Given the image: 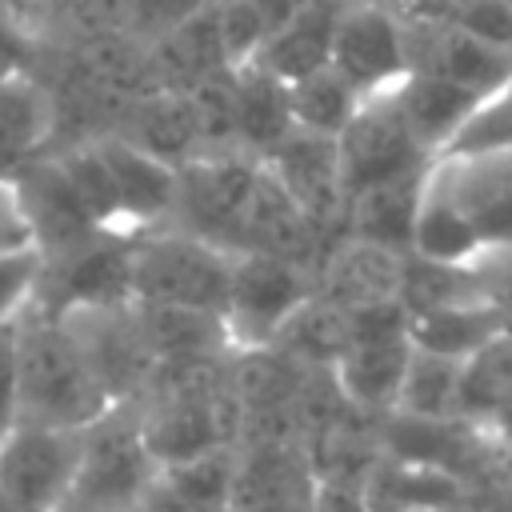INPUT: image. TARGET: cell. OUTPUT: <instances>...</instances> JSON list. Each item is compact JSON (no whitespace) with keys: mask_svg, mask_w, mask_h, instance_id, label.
Returning <instances> with one entry per match:
<instances>
[{"mask_svg":"<svg viewBox=\"0 0 512 512\" xmlns=\"http://www.w3.org/2000/svg\"><path fill=\"white\" fill-rule=\"evenodd\" d=\"M264 180V160L244 148H212L176 168V212L172 224L240 252V228Z\"/></svg>","mask_w":512,"mask_h":512,"instance_id":"5","label":"cell"},{"mask_svg":"<svg viewBox=\"0 0 512 512\" xmlns=\"http://www.w3.org/2000/svg\"><path fill=\"white\" fill-rule=\"evenodd\" d=\"M316 292L312 272L272 252H232L224 324L232 348H264L280 324Z\"/></svg>","mask_w":512,"mask_h":512,"instance_id":"6","label":"cell"},{"mask_svg":"<svg viewBox=\"0 0 512 512\" xmlns=\"http://www.w3.org/2000/svg\"><path fill=\"white\" fill-rule=\"evenodd\" d=\"M396 108L404 116V124L412 128L416 144L436 160L444 152V144L456 136V128L464 124V116L472 112V104L480 100L476 92L436 76V72H420L412 68V76L392 92Z\"/></svg>","mask_w":512,"mask_h":512,"instance_id":"25","label":"cell"},{"mask_svg":"<svg viewBox=\"0 0 512 512\" xmlns=\"http://www.w3.org/2000/svg\"><path fill=\"white\" fill-rule=\"evenodd\" d=\"M512 152V76L484 92L440 156H492Z\"/></svg>","mask_w":512,"mask_h":512,"instance_id":"33","label":"cell"},{"mask_svg":"<svg viewBox=\"0 0 512 512\" xmlns=\"http://www.w3.org/2000/svg\"><path fill=\"white\" fill-rule=\"evenodd\" d=\"M460 376H464V360L412 348L400 400L392 412L420 416V420H460Z\"/></svg>","mask_w":512,"mask_h":512,"instance_id":"32","label":"cell"},{"mask_svg":"<svg viewBox=\"0 0 512 512\" xmlns=\"http://www.w3.org/2000/svg\"><path fill=\"white\" fill-rule=\"evenodd\" d=\"M336 152H340V180L348 196L396 176L424 172L432 164V156L416 144L412 128L404 124L392 92L372 96L356 108L348 128L336 136Z\"/></svg>","mask_w":512,"mask_h":512,"instance_id":"9","label":"cell"},{"mask_svg":"<svg viewBox=\"0 0 512 512\" xmlns=\"http://www.w3.org/2000/svg\"><path fill=\"white\" fill-rule=\"evenodd\" d=\"M472 268H476V276H480V284H484V296L500 308L504 328H508V336H512V244L488 248Z\"/></svg>","mask_w":512,"mask_h":512,"instance_id":"39","label":"cell"},{"mask_svg":"<svg viewBox=\"0 0 512 512\" xmlns=\"http://www.w3.org/2000/svg\"><path fill=\"white\" fill-rule=\"evenodd\" d=\"M136 424L156 468H176V464L236 448L240 400L228 384V368L216 380L136 400Z\"/></svg>","mask_w":512,"mask_h":512,"instance_id":"3","label":"cell"},{"mask_svg":"<svg viewBox=\"0 0 512 512\" xmlns=\"http://www.w3.org/2000/svg\"><path fill=\"white\" fill-rule=\"evenodd\" d=\"M288 84L256 64H236V148L264 156L292 132Z\"/></svg>","mask_w":512,"mask_h":512,"instance_id":"28","label":"cell"},{"mask_svg":"<svg viewBox=\"0 0 512 512\" xmlns=\"http://www.w3.org/2000/svg\"><path fill=\"white\" fill-rule=\"evenodd\" d=\"M404 28H408L412 68L420 72H436L476 96L492 92L512 76V48L504 44H492L464 28H428V24H404Z\"/></svg>","mask_w":512,"mask_h":512,"instance_id":"16","label":"cell"},{"mask_svg":"<svg viewBox=\"0 0 512 512\" xmlns=\"http://www.w3.org/2000/svg\"><path fill=\"white\" fill-rule=\"evenodd\" d=\"M60 316L72 328L80 352L88 356V364L100 376V384L108 388V396L116 404H136V396L148 380V368H152V352L140 336L132 304L68 308Z\"/></svg>","mask_w":512,"mask_h":512,"instance_id":"11","label":"cell"},{"mask_svg":"<svg viewBox=\"0 0 512 512\" xmlns=\"http://www.w3.org/2000/svg\"><path fill=\"white\" fill-rule=\"evenodd\" d=\"M360 104H364V96L332 64L288 84L292 124L304 128V132H316V136H332L336 140L348 128V120L356 116Z\"/></svg>","mask_w":512,"mask_h":512,"instance_id":"30","label":"cell"},{"mask_svg":"<svg viewBox=\"0 0 512 512\" xmlns=\"http://www.w3.org/2000/svg\"><path fill=\"white\" fill-rule=\"evenodd\" d=\"M140 336L152 360H188V356H228L232 336L220 312L212 308H184V304H136Z\"/></svg>","mask_w":512,"mask_h":512,"instance_id":"23","label":"cell"},{"mask_svg":"<svg viewBox=\"0 0 512 512\" xmlns=\"http://www.w3.org/2000/svg\"><path fill=\"white\" fill-rule=\"evenodd\" d=\"M428 180L472 220L488 248L512 244V152L492 156H436Z\"/></svg>","mask_w":512,"mask_h":512,"instance_id":"12","label":"cell"},{"mask_svg":"<svg viewBox=\"0 0 512 512\" xmlns=\"http://www.w3.org/2000/svg\"><path fill=\"white\" fill-rule=\"evenodd\" d=\"M120 136H128L132 144L168 160L172 168H180L184 160L204 152V132H200L196 104H192L188 92H176V88L152 92L140 104H132L124 124H120Z\"/></svg>","mask_w":512,"mask_h":512,"instance_id":"24","label":"cell"},{"mask_svg":"<svg viewBox=\"0 0 512 512\" xmlns=\"http://www.w3.org/2000/svg\"><path fill=\"white\" fill-rule=\"evenodd\" d=\"M116 400L92 372L60 312L32 308L20 316V420L48 428H88Z\"/></svg>","mask_w":512,"mask_h":512,"instance_id":"1","label":"cell"},{"mask_svg":"<svg viewBox=\"0 0 512 512\" xmlns=\"http://www.w3.org/2000/svg\"><path fill=\"white\" fill-rule=\"evenodd\" d=\"M132 300L136 304H184L224 316L232 252L200 240L176 224L136 232L128 244Z\"/></svg>","mask_w":512,"mask_h":512,"instance_id":"4","label":"cell"},{"mask_svg":"<svg viewBox=\"0 0 512 512\" xmlns=\"http://www.w3.org/2000/svg\"><path fill=\"white\" fill-rule=\"evenodd\" d=\"M424 172L396 176L384 184H372L356 196H348L344 208V236L392 248V252H412V232H416V212L424 196Z\"/></svg>","mask_w":512,"mask_h":512,"instance_id":"22","label":"cell"},{"mask_svg":"<svg viewBox=\"0 0 512 512\" xmlns=\"http://www.w3.org/2000/svg\"><path fill=\"white\" fill-rule=\"evenodd\" d=\"M412 360L408 332L388 336H352L348 352L332 364V376L352 408L368 416H388L400 400V384Z\"/></svg>","mask_w":512,"mask_h":512,"instance_id":"18","label":"cell"},{"mask_svg":"<svg viewBox=\"0 0 512 512\" xmlns=\"http://www.w3.org/2000/svg\"><path fill=\"white\" fill-rule=\"evenodd\" d=\"M40 68V36L24 0H0V80Z\"/></svg>","mask_w":512,"mask_h":512,"instance_id":"35","label":"cell"},{"mask_svg":"<svg viewBox=\"0 0 512 512\" xmlns=\"http://www.w3.org/2000/svg\"><path fill=\"white\" fill-rule=\"evenodd\" d=\"M132 512H152V508H148V500H144V504H140V508H132Z\"/></svg>","mask_w":512,"mask_h":512,"instance_id":"42","label":"cell"},{"mask_svg":"<svg viewBox=\"0 0 512 512\" xmlns=\"http://www.w3.org/2000/svg\"><path fill=\"white\" fill-rule=\"evenodd\" d=\"M20 424V320L0 324V440Z\"/></svg>","mask_w":512,"mask_h":512,"instance_id":"37","label":"cell"},{"mask_svg":"<svg viewBox=\"0 0 512 512\" xmlns=\"http://www.w3.org/2000/svg\"><path fill=\"white\" fill-rule=\"evenodd\" d=\"M412 252L444 264H476L484 256V240L472 228V220L424 176V196L416 212V232H412Z\"/></svg>","mask_w":512,"mask_h":512,"instance_id":"29","label":"cell"},{"mask_svg":"<svg viewBox=\"0 0 512 512\" xmlns=\"http://www.w3.org/2000/svg\"><path fill=\"white\" fill-rule=\"evenodd\" d=\"M16 192H20V204H24V216L32 224V240L44 256H56V252H68L92 236H100L104 228L84 212V204L76 200V192L68 188L60 164L52 160V152L20 164L16 172H8Z\"/></svg>","mask_w":512,"mask_h":512,"instance_id":"13","label":"cell"},{"mask_svg":"<svg viewBox=\"0 0 512 512\" xmlns=\"http://www.w3.org/2000/svg\"><path fill=\"white\" fill-rule=\"evenodd\" d=\"M212 0H128V32L140 40H156L168 28L184 24Z\"/></svg>","mask_w":512,"mask_h":512,"instance_id":"38","label":"cell"},{"mask_svg":"<svg viewBox=\"0 0 512 512\" xmlns=\"http://www.w3.org/2000/svg\"><path fill=\"white\" fill-rule=\"evenodd\" d=\"M464 300H488L472 264H444V260H428V256L404 252L400 304H404L408 316L412 312L448 308V304H464Z\"/></svg>","mask_w":512,"mask_h":512,"instance_id":"31","label":"cell"},{"mask_svg":"<svg viewBox=\"0 0 512 512\" xmlns=\"http://www.w3.org/2000/svg\"><path fill=\"white\" fill-rule=\"evenodd\" d=\"M40 276H44V252L36 244L0 252V324L20 320L32 308L40 292Z\"/></svg>","mask_w":512,"mask_h":512,"instance_id":"34","label":"cell"},{"mask_svg":"<svg viewBox=\"0 0 512 512\" xmlns=\"http://www.w3.org/2000/svg\"><path fill=\"white\" fill-rule=\"evenodd\" d=\"M364 100L396 92L412 76L408 28L384 0H348L328 60Z\"/></svg>","mask_w":512,"mask_h":512,"instance_id":"7","label":"cell"},{"mask_svg":"<svg viewBox=\"0 0 512 512\" xmlns=\"http://www.w3.org/2000/svg\"><path fill=\"white\" fill-rule=\"evenodd\" d=\"M260 160L276 176V184L292 196V204L324 236H332V240L344 236L348 192H344V180H340V152H336V140L332 136H316V132L292 128Z\"/></svg>","mask_w":512,"mask_h":512,"instance_id":"10","label":"cell"},{"mask_svg":"<svg viewBox=\"0 0 512 512\" xmlns=\"http://www.w3.org/2000/svg\"><path fill=\"white\" fill-rule=\"evenodd\" d=\"M36 244L32 240V224L24 216V204H20V192L12 184L8 172H0V252L8 248H28Z\"/></svg>","mask_w":512,"mask_h":512,"instance_id":"40","label":"cell"},{"mask_svg":"<svg viewBox=\"0 0 512 512\" xmlns=\"http://www.w3.org/2000/svg\"><path fill=\"white\" fill-rule=\"evenodd\" d=\"M156 460L136 424V404H116L84 428L80 460L56 512H132L156 488Z\"/></svg>","mask_w":512,"mask_h":512,"instance_id":"2","label":"cell"},{"mask_svg":"<svg viewBox=\"0 0 512 512\" xmlns=\"http://www.w3.org/2000/svg\"><path fill=\"white\" fill-rule=\"evenodd\" d=\"M352 344V312L312 292L272 336V348L284 352L296 368H332Z\"/></svg>","mask_w":512,"mask_h":512,"instance_id":"27","label":"cell"},{"mask_svg":"<svg viewBox=\"0 0 512 512\" xmlns=\"http://www.w3.org/2000/svg\"><path fill=\"white\" fill-rule=\"evenodd\" d=\"M148 48H152V64H156L160 84L176 88V92H188V88L236 68L232 56H228L220 20H216V4H204L184 24L168 28L156 40H148Z\"/></svg>","mask_w":512,"mask_h":512,"instance_id":"20","label":"cell"},{"mask_svg":"<svg viewBox=\"0 0 512 512\" xmlns=\"http://www.w3.org/2000/svg\"><path fill=\"white\" fill-rule=\"evenodd\" d=\"M400 264H404V252H392L356 236H340L320 256L312 284L324 300L356 312L368 304L400 300Z\"/></svg>","mask_w":512,"mask_h":512,"instance_id":"15","label":"cell"},{"mask_svg":"<svg viewBox=\"0 0 512 512\" xmlns=\"http://www.w3.org/2000/svg\"><path fill=\"white\" fill-rule=\"evenodd\" d=\"M344 4L348 0H304L280 28L268 32V40L256 48V56L248 64L264 68L280 84H292L308 72L328 68Z\"/></svg>","mask_w":512,"mask_h":512,"instance_id":"19","label":"cell"},{"mask_svg":"<svg viewBox=\"0 0 512 512\" xmlns=\"http://www.w3.org/2000/svg\"><path fill=\"white\" fill-rule=\"evenodd\" d=\"M96 144H100V152L108 160V172L116 180L124 236L172 224V212H176V168L168 160L152 156L148 148L132 144L120 132L100 136Z\"/></svg>","mask_w":512,"mask_h":512,"instance_id":"14","label":"cell"},{"mask_svg":"<svg viewBox=\"0 0 512 512\" xmlns=\"http://www.w3.org/2000/svg\"><path fill=\"white\" fill-rule=\"evenodd\" d=\"M84 428L20 420L0 440V500L12 512H56L80 460Z\"/></svg>","mask_w":512,"mask_h":512,"instance_id":"8","label":"cell"},{"mask_svg":"<svg viewBox=\"0 0 512 512\" xmlns=\"http://www.w3.org/2000/svg\"><path fill=\"white\" fill-rule=\"evenodd\" d=\"M56 140V104L36 72L0 80V172H16L20 164L52 152Z\"/></svg>","mask_w":512,"mask_h":512,"instance_id":"21","label":"cell"},{"mask_svg":"<svg viewBox=\"0 0 512 512\" xmlns=\"http://www.w3.org/2000/svg\"><path fill=\"white\" fill-rule=\"evenodd\" d=\"M68 40L128 32V0H48Z\"/></svg>","mask_w":512,"mask_h":512,"instance_id":"36","label":"cell"},{"mask_svg":"<svg viewBox=\"0 0 512 512\" xmlns=\"http://www.w3.org/2000/svg\"><path fill=\"white\" fill-rule=\"evenodd\" d=\"M312 512H368V504L360 496V484H348V480H316Z\"/></svg>","mask_w":512,"mask_h":512,"instance_id":"41","label":"cell"},{"mask_svg":"<svg viewBox=\"0 0 512 512\" xmlns=\"http://www.w3.org/2000/svg\"><path fill=\"white\" fill-rule=\"evenodd\" d=\"M508 336L504 316L492 300H464L432 312H412L408 316V340L420 352H436L448 360H472L484 352L492 340Z\"/></svg>","mask_w":512,"mask_h":512,"instance_id":"26","label":"cell"},{"mask_svg":"<svg viewBox=\"0 0 512 512\" xmlns=\"http://www.w3.org/2000/svg\"><path fill=\"white\" fill-rule=\"evenodd\" d=\"M360 496L368 512H448L464 496V476L380 448L360 476Z\"/></svg>","mask_w":512,"mask_h":512,"instance_id":"17","label":"cell"}]
</instances>
